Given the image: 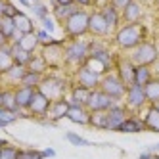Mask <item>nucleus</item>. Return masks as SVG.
<instances>
[{
    "label": "nucleus",
    "instance_id": "1",
    "mask_svg": "<svg viewBox=\"0 0 159 159\" xmlns=\"http://www.w3.org/2000/svg\"><path fill=\"white\" fill-rule=\"evenodd\" d=\"M148 39V27L144 23H123L111 37V44L121 54H130Z\"/></svg>",
    "mask_w": 159,
    "mask_h": 159
},
{
    "label": "nucleus",
    "instance_id": "2",
    "mask_svg": "<svg viewBox=\"0 0 159 159\" xmlns=\"http://www.w3.org/2000/svg\"><path fill=\"white\" fill-rule=\"evenodd\" d=\"M90 58V40L88 39H77V40H67L63 46V61L65 69L71 67H81Z\"/></svg>",
    "mask_w": 159,
    "mask_h": 159
},
{
    "label": "nucleus",
    "instance_id": "3",
    "mask_svg": "<svg viewBox=\"0 0 159 159\" xmlns=\"http://www.w3.org/2000/svg\"><path fill=\"white\" fill-rule=\"evenodd\" d=\"M69 88H71V84H69V81H67V79H63L60 73L50 71V73L44 75L42 83H40V86H39V92H42L50 102H56V100L67 98V94H69Z\"/></svg>",
    "mask_w": 159,
    "mask_h": 159
},
{
    "label": "nucleus",
    "instance_id": "4",
    "mask_svg": "<svg viewBox=\"0 0 159 159\" xmlns=\"http://www.w3.org/2000/svg\"><path fill=\"white\" fill-rule=\"evenodd\" d=\"M88 17L90 12L88 10H79L77 14H73L69 19L61 25L63 31V39L65 40H77V39H84L88 35Z\"/></svg>",
    "mask_w": 159,
    "mask_h": 159
},
{
    "label": "nucleus",
    "instance_id": "5",
    "mask_svg": "<svg viewBox=\"0 0 159 159\" xmlns=\"http://www.w3.org/2000/svg\"><path fill=\"white\" fill-rule=\"evenodd\" d=\"M129 58L134 65H148V67H153L157 61H159V48L157 44L150 39H146L140 46H136L130 54Z\"/></svg>",
    "mask_w": 159,
    "mask_h": 159
},
{
    "label": "nucleus",
    "instance_id": "6",
    "mask_svg": "<svg viewBox=\"0 0 159 159\" xmlns=\"http://www.w3.org/2000/svg\"><path fill=\"white\" fill-rule=\"evenodd\" d=\"M65 39L58 40L54 39L50 44H46V46H40V56L44 60H46L50 71H56V69H65V61H63V46H65Z\"/></svg>",
    "mask_w": 159,
    "mask_h": 159
},
{
    "label": "nucleus",
    "instance_id": "7",
    "mask_svg": "<svg viewBox=\"0 0 159 159\" xmlns=\"http://www.w3.org/2000/svg\"><path fill=\"white\" fill-rule=\"evenodd\" d=\"M127 84L121 81V77L115 73V71H109L102 77V83H100V90L104 92L115 102H123L125 100V94H127Z\"/></svg>",
    "mask_w": 159,
    "mask_h": 159
},
{
    "label": "nucleus",
    "instance_id": "8",
    "mask_svg": "<svg viewBox=\"0 0 159 159\" xmlns=\"http://www.w3.org/2000/svg\"><path fill=\"white\" fill-rule=\"evenodd\" d=\"M88 35L92 39H106L109 40L113 37V31L109 29L106 17L102 16L100 8H92L90 10V17H88Z\"/></svg>",
    "mask_w": 159,
    "mask_h": 159
},
{
    "label": "nucleus",
    "instance_id": "9",
    "mask_svg": "<svg viewBox=\"0 0 159 159\" xmlns=\"http://www.w3.org/2000/svg\"><path fill=\"white\" fill-rule=\"evenodd\" d=\"M123 104L127 106V109L130 113H140L150 106V102H148L146 98V90L138 84H130L127 88V94H125V100H123Z\"/></svg>",
    "mask_w": 159,
    "mask_h": 159
},
{
    "label": "nucleus",
    "instance_id": "10",
    "mask_svg": "<svg viewBox=\"0 0 159 159\" xmlns=\"http://www.w3.org/2000/svg\"><path fill=\"white\" fill-rule=\"evenodd\" d=\"M102 73H98L96 69H92L88 63L77 67L75 73H73V83L75 84H81V86H86L90 90H96L100 88V83H102Z\"/></svg>",
    "mask_w": 159,
    "mask_h": 159
},
{
    "label": "nucleus",
    "instance_id": "11",
    "mask_svg": "<svg viewBox=\"0 0 159 159\" xmlns=\"http://www.w3.org/2000/svg\"><path fill=\"white\" fill-rule=\"evenodd\" d=\"M134 69H136V65L130 61L129 54H121V56H117V54H115V63H113V71H115V73L121 77V81L127 84V86L134 84Z\"/></svg>",
    "mask_w": 159,
    "mask_h": 159
},
{
    "label": "nucleus",
    "instance_id": "12",
    "mask_svg": "<svg viewBox=\"0 0 159 159\" xmlns=\"http://www.w3.org/2000/svg\"><path fill=\"white\" fill-rule=\"evenodd\" d=\"M50 106H52V102L44 96L42 92H35V96H33L31 100V104L27 107V115L33 117V119H37V121H44L48 117V111H50Z\"/></svg>",
    "mask_w": 159,
    "mask_h": 159
},
{
    "label": "nucleus",
    "instance_id": "13",
    "mask_svg": "<svg viewBox=\"0 0 159 159\" xmlns=\"http://www.w3.org/2000/svg\"><path fill=\"white\" fill-rule=\"evenodd\" d=\"M113 106H115V100H111V98L104 92V90L96 88V90H92V92H90L86 109H88L90 113H96V111H104V113H107Z\"/></svg>",
    "mask_w": 159,
    "mask_h": 159
},
{
    "label": "nucleus",
    "instance_id": "14",
    "mask_svg": "<svg viewBox=\"0 0 159 159\" xmlns=\"http://www.w3.org/2000/svg\"><path fill=\"white\" fill-rule=\"evenodd\" d=\"M129 115H130V111L127 109V106H125L123 102H115V106L107 111V130L119 132L121 125L127 121Z\"/></svg>",
    "mask_w": 159,
    "mask_h": 159
},
{
    "label": "nucleus",
    "instance_id": "15",
    "mask_svg": "<svg viewBox=\"0 0 159 159\" xmlns=\"http://www.w3.org/2000/svg\"><path fill=\"white\" fill-rule=\"evenodd\" d=\"M144 14H146V6L140 4L138 0H132V2L121 12V16H123V23H142Z\"/></svg>",
    "mask_w": 159,
    "mask_h": 159
},
{
    "label": "nucleus",
    "instance_id": "16",
    "mask_svg": "<svg viewBox=\"0 0 159 159\" xmlns=\"http://www.w3.org/2000/svg\"><path fill=\"white\" fill-rule=\"evenodd\" d=\"M27 75V67H21V65H12L10 69L2 75V86H10V88H16L21 84L23 77Z\"/></svg>",
    "mask_w": 159,
    "mask_h": 159
},
{
    "label": "nucleus",
    "instance_id": "17",
    "mask_svg": "<svg viewBox=\"0 0 159 159\" xmlns=\"http://www.w3.org/2000/svg\"><path fill=\"white\" fill-rule=\"evenodd\" d=\"M100 12H102V16L106 17V21H107V25H109V29L115 33L121 25H123V16H121V12L117 8H113L109 2H104V4H100Z\"/></svg>",
    "mask_w": 159,
    "mask_h": 159
},
{
    "label": "nucleus",
    "instance_id": "18",
    "mask_svg": "<svg viewBox=\"0 0 159 159\" xmlns=\"http://www.w3.org/2000/svg\"><path fill=\"white\" fill-rule=\"evenodd\" d=\"M90 92H92L90 88L73 83L71 88H69V94H67V100H69L71 106H83V107H86L88 98H90Z\"/></svg>",
    "mask_w": 159,
    "mask_h": 159
},
{
    "label": "nucleus",
    "instance_id": "19",
    "mask_svg": "<svg viewBox=\"0 0 159 159\" xmlns=\"http://www.w3.org/2000/svg\"><path fill=\"white\" fill-rule=\"evenodd\" d=\"M119 132H123V134H140V132H146V123H144L142 115H138V113H130V115L127 117V121L121 125Z\"/></svg>",
    "mask_w": 159,
    "mask_h": 159
},
{
    "label": "nucleus",
    "instance_id": "20",
    "mask_svg": "<svg viewBox=\"0 0 159 159\" xmlns=\"http://www.w3.org/2000/svg\"><path fill=\"white\" fill-rule=\"evenodd\" d=\"M69 107H71V104H69V100H67V98H63V100H56V102H52L46 119H50V123H58V121H61V119L67 117Z\"/></svg>",
    "mask_w": 159,
    "mask_h": 159
},
{
    "label": "nucleus",
    "instance_id": "21",
    "mask_svg": "<svg viewBox=\"0 0 159 159\" xmlns=\"http://www.w3.org/2000/svg\"><path fill=\"white\" fill-rule=\"evenodd\" d=\"M142 119L146 123V130L159 134V109H157L155 104H150L142 111Z\"/></svg>",
    "mask_w": 159,
    "mask_h": 159
},
{
    "label": "nucleus",
    "instance_id": "22",
    "mask_svg": "<svg viewBox=\"0 0 159 159\" xmlns=\"http://www.w3.org/2000/svg\"><path fill=\"white\" fill-rule=\"evenodd\" d=\"M35 92H37V88H31V86H25V84L16 86V102H17L19 111H27Z\"/></svg>",
    "mask_w": 159,
    "mask_h": 159
},
{
    "label": "nucleus",
    "instance_id": "23",
    "mask_svg": "<svg viewBox=\"0 0 159 159\" xmlns=\"http://www.w3.org/2000/svg\"><path fill=\"white\" fill-rule=\"evenodd\" d=\"M67 121H71L75 125H81V127H88V121H90V111L83 106H71L69 113H67Z\"/></svg>",
    "mask_w": 159,
    "mask_h": 159
},
{
    "label": "nucleus",
    "instance_id": "24",
    "mask_svg": "<svg viewBox=\"0 0 159 159\" xmlns=\"http://www.w3.org/2000/svg\"><path fill=\"white\" fill-rule=\"evenodd\" d=\"M79 10H81V8H79L77 4H71V6H56V8H52V17L56 19V23L61 27L73 14L79 12Z\"/></svg>",
    "mask_w": 159,
    "mask_h": 159
},
{
    "label": "nucleus",
    "instance_id": "25",
    "mask_svg": "<svg viewBox=\"0 0 159 159\" xmlns=\"http://www.w3.org/2000/svg\"><path fill=\"white\" fill-rule=\"evenodd\" d=\"M155 75H153V67H148V65H136L134 69V84H138L142 88L148 86V83L152 81Z\"/></svg>",
    "mask_w": 159,
    "mask_h": 159
},
{
    "label": "nucleus",
    "instance_id": "26",
    "mask_svg": "<svg viewBox=\"0 0 159 159\" xmlns=\"http://www.w3.org/2000/svg\"><path fill=\"white\" fill-rule=\"evenodd\" d=\"M17 46L21 48V50H25V52H31V54H37L39 50H40V42H39V39H37V35L35 33H29V35H23L19 39V42H16Z\"/></svg>",
    "mask_w": 159,
    "mask_h": 159
},
{
    "label": "nucleus",
    "instance_id": "27",
    "mask_svg": "<svg viewBox=\"0 0 159 159\" xmlns=\"http://www.w3.org/2000/svg\"><path fill=\"white\" fill-rule=\"evenodd\" d=\"M14 21H16L17 31H19V33H23V35H29V33H35V31H37L35 23H33V19H31L25 12H19V14L14 17Z\"/></svg>",
    "mask_w": 159,
    "mask_h": 159
},
{
    "label": "nucleus",
    "instance_id": "28",
    "mask_svg": "<svg viewBox=\"0 0 159 159\" xmlns=\"http://www.w3.org/2000/svg\"><path fill=\"white\" fill-rule=\"evenodd\" d=\"M10 50H12V58H14V63L16 65H21V67H27L33 60V56L35 54H31V52H25V50H21L17 44H10Z\"/></svg>",
    "mask_w": 159,
    "mask_h": 159
},
{
    "label": "nucleus",
    "instance_id": "29",
    "mask_svg": "<svg viewBox=\"0 0 159 159\" xmlns=\"http://www.w3.org/2000/svg\"><path fill=\"white\" fill-rule=\"evenodd\" d=\"M0 106H2L4 109H10V111L19 113L17 102H16V88L4 86V92H2V100H0Z\"/></svg>",
    "mask_w": 159,
    "mask_h": 159
},
{
    "label": "nucleus",
    "instance_id": "30",
    "mask_svg": "<svg viewBox=\"0 0 159 159\" xmlns=\"http://www.w3.org/2000/svg\"><path fill=\"white\" fill-rule=\"evenodd\" d=\"M0 33L4 35V39L12 44L14 40V35L17 33V27H16V21L12 17H0Z\"/></svg>",
    "mask_w": 159,
    "mask_h": 159
},
{
    "label": "nucleus",
    "instance_id": "31",
    "mask_svg": "<svg viewBox=\"0 0 159 159\" xmlns=\"http://www.w3.org/2000/svg\"><path fill=\"white\" fill-rule=\"evenodd\" d=\"M27 69H29L31 73H39V75L50 73V67H48L46 60H44L40 54H35V56H33V60H31V63L27 65Z\"/></svg>",
    "mask_w": 159,
    "mask_h": 159
},
{
    "label": "nucleus",
    "instance_id": "32",
    "mask_svg": "<svg viewBox=\"0 0 159 159\" xmlns=\"http://www.w3.org/2000/svg\"><path fill=\"white\" fill-rule=\"evenodd\" d=\"M88 127H92V129H96V130H107V113H104V111L90 113Z\"/></svg>",
    "mask_w": 159,
    "mask_h": 159
},
{
    "label": "nucleus",
    "instance_id": "33",
    "mask_svg": "<svg viewBox=\"0 0 159 159\" xmlns=\"http://www.w3.org/2000/svg\"><path fill=\"white\" fill-rule=\"evenodd\" d=\"M144 90H146L148 102H150V104H157V102H159V77H153Z\"/></svg>",
    "mask_w": 159,
    "mask_h": 159
},
{
    "label": "nucleus",
    "instance_id": "34",
    "mask_svg": "<svg viewBox=\"0 0 159 159\" xmlns=\"http://www.w3.org/2000/svg\"><path fill=\"white\" fill-rule=\"evenodd\" d=\"M12 65H14V58H12V50H10V44H8V46L0 48V75H4Z\"/></svg>",
    "mask_w": 159,
    "mask_h": 159
},
{
    "label": "nucleus",
    "instance_id": "35",
    "mask_svg": "<svg viewBox=\"0 0 159 159\" xmlns=\"http://www.w3.org/2000/svg\"><path fill=\"white\" fill-rule=\"evenodd\" d=\"M31 12H33V16L40 21V19H44V17L52 16V8L44 2V0H40V2H35V4L31 6Z\"/></svg>",
    "mask_w": 159,
    "mask_h": 159
},
{
    "label": "nucleus",
    "instance_id": "36",
    "mask_svg": "<svg viewBox=\"0 0 159 159\" xmlns=\"http://www.w3.org/2000/svg\"><path fill=\"white\" fill-rule=\"evenodd\" d=\"M19 119V113L16 111H10V109H4L0 106V129H6L8 125H12Z\"/></svg>",
    "mask_w": 159,
    "mask_h": 159
},
{
    "label": "nucleus",
    "instance_id": "37",
    "mask_svg": "<svg viewBox=\"0 0 159 159\" xmlns=\"http://www.w3.org/2000/svg\"><path fill=\"white\" fill-rule=\"evenodd\" d=\"M42 79H44V75L31 73V71L27 69V75L23 77V81H21V84H25V86H31V88H37V90H39V86H40V83H42Z\"/></svg>",
    "mask_w": 159,
    "mask_h": 159
},
{
    "label": "nucleus",
    "instance_id": "38",
    "mask_svg": "<svg viewBox=\"0 0 159 159\" xmlns=\"http://www.w3.org/2000/svg\"><path fill=\"white\" fill-rule=\"evenodd\" d=\"M65 140L69 142V144H73V146H79V148H84V146H90V144H92L90 140L83 138V136L77 134V132H65Z\"/></svg>",
    "mask_w": 159,
    "mask_h": 159
},
{
    "label": "nucleus",
    "instance_id": "39",
    "mask_svg": "<svg viewBox=\"0 0 159 159\" xmlns=\"http://www.w3.org/2000/svg\"><path fill=\"white\" fill-rule=\"evenodd\" d=\"M17 159H44L42 150H35V148H21Z\"/></svg>",
    "mask_w": 159,
    "mask_h": 159
},
{
    "label": "nucleus",
    "instance_id": "40",
    "mask_svg": "<svg viewBox=\"0 0 159 159\" xmlns=\"http://www.w3.org/2000/svg\"><path fill=\"white\" fill-rule=\"evenodd\" d=\"M19 150L21 148H17L14 144H8L6 148L0 150V159H17L19 157Z\"/></svg>",
    "mask_w": 159,
    "mask_h": 159
},
{
    "label": "nucleus",
    "instance_id": "41",
    "mask_svg": "<svg viewBox=\"0 0 159 159\" xmlns=\"http://www.w3.org/2000/svg\"><path fill=\"white\" fill-rule=\"evenodd\" d=\"M35 35H37V39H39V42H40V46H46V44H50L52 40H54V37L50 35V33H46L42 27H37V31H35Z\"/></svg>",
    "mask_w": 159,
    "mask_h": 159
},
{
    "label": "nucleus",
    "instance_id": "42",
    "mask_svg": "<svg viewBox=\"0 0 159 159\" xmlns=\"http://www.w3.org/2000/svg\"><path fill=\"white\" fill-rule=\"evenodd\" d=\"M40 27L46 31V33H56V29H58V23H56V19L52 17V16H48V17H44V19H40Z\"/></svg>",
    "mask_w": 159,
    "mask_h": 159
},
{
    "label": "nucleus",
    "instance_id": "43",
    "mask_svg": "<svg viewBox=\"0 0 159 159\" xmlns=\"http://www.w3.org/2000/svg\"><path fill=\"white\" fill-rule=\"evenodd\" d=\"M17 14H19V10H17V8H16L12 2H10V0H8V2H6V8H4V17H12V19H14Z\"/></svg>",
    "mask_w": 159,
    "mask_h": 159
},
{
    "label": "nucleus",
    "instance_id": "44",
    "mask_svg": "<svg viewBox=\"0 0 159 159\" xmlns=\"http://www.w3.org/2000/svg\"><path fill=\"white\" fill-rule=\"evenodd\" d=\"M130 2H132V0H109V4H111L113 8H117L119 12H123V10L127 8Z\"/></svg>",
    "mask_w": 159,
    "mask_h": 159
},
{
    "label": "nucleus",
    "instance_id": "45",
    "mask_svg": "<svg viewBox=\"0 0 159 159\" xmlns=\"http://www.w3.org/2000/svg\"><path fill=\"white\" fill-rule=\"evenodd\" d=\"M73 4H77L79 8H83V10H88V8L96 6V0H73Z\"/></svg>",
    "mask_w": 159,
    "mask_h": 159
},
{
    "label": "nucleus",
    "instance_id": "46",
    "mask_svg": "<svg viewBox=\"0 0 159 159\" xmlns=\"http://www.w3.org/2000/svg\"><path fill=\"white\" fill-rule=\"evenodd\" d=\"M50 2V8H56V6H71L73 0H48Z\"/></svg>",
    "mask_w": 159,
    "mask_h": 159
},
{
    "label": "nucleus",
    "instance_id": "47",
    "mask_svg": "<svg viewBox=\"0 0 159 159\" xmlns=\"http://www.w3.org/2000/svg\"><path fill=\"white\" fill-rule=\"evenodd\" d=\"M42 155H44V159H52V157H56V150L54 148H44Z\"/></svg>",
    "mask_w": 159,
    "mask_h": 159
},
{
    "label": "nucleus",
    "instance_id": "48",
    "mask_svg": "<svg viewBox=\"0 0 159 159\" xmlns=\"http://www.w3.org/2000/svg\"><path fill=\"white\" fill-rule=\"evenodd\" d=\"M17 2H19L21 6H25V8H29V10H31V6H33V2H31V0H17Z\"/></svg>",
    "mask_w": 159,
    "mask_h": 159
},
{
    "label": "nucleus",
    "instance_id": "49",
    "mask_svg": "<svg viewBox=\"0 0 159 159\" xmlns=\"http://www.w3.org/2000/svg\"><path fill=\"white\" fill-rule=\"evenodd\" d=\"M152 155H153V153H150V152H142V153L138 155V159H152Z\"/></svg>",
    "mask_w": 159,
    "mask_h": 159
},
{
    "label": "nucleus",
    "instance_id": "50",
    "mask_svg": "<svg viewBox=\"0 0 159 159\" xmlns=\"http://www.w3.org/2000/svg\"><path fill=\"white\" fill-rule=\"evenodd\" d=\"M8 0H0V17H4V8H6Z\"/></svg>",
    "mask_w": 159,
    "mask_h": 159
},
{
    "label": "nucleus",
    "instance_id": "51",
    "mask_svg": "<svg viewBox=\"0 0 159 159\" xmlns=\"http://www.w3.org/2000/svg\"><path fill=\"white\" fill-rule=\"evenodd\" d=\"M8 44H10V42H8V40L4 39V35H2V33H0V48H4V46H8Z\"/></svg>",
    "mask_w": 159,
    "mask_h": 159
},
{
    "label": "nucleus",
    "instance_id": "52",
    "mask_svg": "<svg viewBox=\"0 0 159 159\" xmlns=\"http://www.w3.org/2000/svg\"><path fill=\"white\" fill-rule=\"evenodd\" d=\"M8 144H10V142H8L6 138H0V150H2V148H6Z\"/></svg>",
    "mask_w": 159,
    "mask_h": 159
},
{
    "label": "nucleus",
    "instance_id": "53",
    "mask_svg": "<svg viewBox=\"0 0 159 159\" xmlns=\"http://www.w3.org/2000/svg\"><path fill=\"white\" fill-rule=\"evenodd\" d=\"M138 2H140V4H144V6H146V4H150V2H153V0H138Z\"/></svg>",
    "mask_w": 159,
    "mask_h": 159
},
{
    "label": "nucleus",
    "instance_id": "54",
    "mask_svg": "<svg viewBox=\"0 0 159 159\" xmlns=\"http://www.w3.org/2000/svg\"><path fill=\"white\" fill-rule=\"evenodd\" d=\"M2 92H4V86L0 84V100H2Z\"/></svg>",
    "mask_w": 159,
    "mask_h": 159
},
{
    "label": "nucleus",
    "instance_id": "55",
    "mask_svg": "<svg viewBox=\"0 0 159 159\" xmlns=\"http://www.w3.org/2000/svg\"><path fill=\"white\" fill-rule=\"evenodd\" d=\"M153 6H155V8L159 10V0H153Z\"/></svg>",
    "mask_w": 159,
    "mask_h": 159
},
{
    "label": "nucleus",
    "instance_id": "56",
    "mask_svg": "<svg viewBox=\"0 0 159 159\" xmlns=\"http://www.w3.org/2000/svg\"><path fill=\"white\" fill-rule=\"evenodd\" d=\"M31 2H33V4H35V2H40V0H31Z\"/></svg>",
    "mask_w": 159,
    "mask_h": 159
},
{
    "label": "nucleus",
    "instance_id": "57",
    "mask_svg": "<svg viewBox=\"0 0 159 159\" xmlns=\"http://www.w3.org/2000/svg\"><path fill=\"white\" fill-rule=\"evenodd\" d=\"M0 84H2V75H0Z\"/></svg>",
    "mask_w": 159,
    "mask_h": 159
},
{
    "label": "nucleus",
    "instance_id": "58",
    "mask_svg": "<svg viewBox=\"0 0 159 159\" xmlns=\"http://www.w3.org/2000/svg\"><path fill=\"white\" fill-rule=\"evenodd\" d=\"M155 106H157V109H159V102H157V104H155Z\"/></svg>",
    "mask_w": 159,
    "mask_h": 159
},
{
    "label": "nucleus",
    "instance_id": "59",
    "mask_svg": "<svg viewBox=\"0 0 159 159\" xmlns=\"http://www.w3.org/2000/svg\"><path fill=\"white\" fill-rule=\"evenodd\" d=\"M96 2H98V0H96Z\"/></svg>",
    "mask_w": 159,
    "mask_h": 159
}]
</instances>
